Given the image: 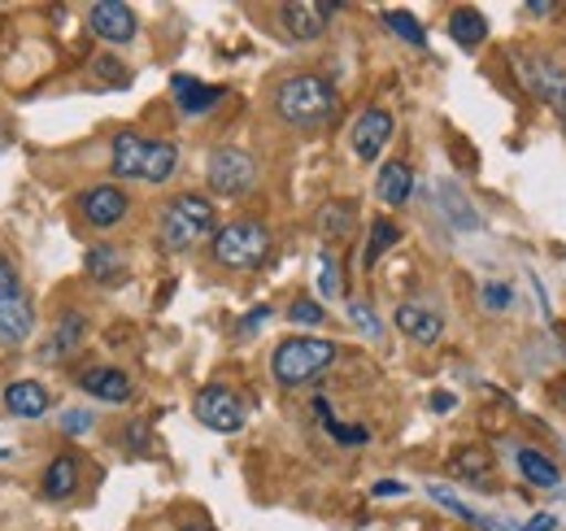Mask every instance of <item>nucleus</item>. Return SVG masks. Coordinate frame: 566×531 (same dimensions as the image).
<instances>
[{
    "label": "nucleus",
    "instance_id": "obj_1",
    "mask_svg": "<svg viewBox=\"0 0 566 531\" xmlns=\"http://www.w3.org/2000/svg\"><path fill=\"white\" fill-rule=\"evenodd\" d=\"M275 110L287 127H323L336 114V87L323 74H292L275 87Z\"/></svg>",
    "mask_w": 566,
    "mask_h": 531
},
{
    "label": "nucleus",
    "instance_id": "obj_2",
    "mask_svg": "<svg viewBox=\"0 0 566 531\" xmlns=\"http://www.w3.org/2000/svg\"><path fill=\"white\" fill-rule=\"evenodd\" d=\"M336 344L332 340H318V335H292V340H283L280 348H275V357H271V371H275V379H280L283 388H301V384H310V379H318L332 362H336Z\"/></svg>",
    "mask_w": 566,
    "mask_h": 531
},
{
    "label": "nucleus",
    "instance_id": "obj_3",
    "mask_svg": "<svg viewBox=\"0 0 566 531\" xmlns=\"http://www.w3.org/2000/svg\"><path fill=\"white\" fill-rule=\"evenodd\" d=\"M271 253V231L258 218H235L222 231H213V262L227 270H253Z\"/></svg>",
    "mask_w": 566,
    "mask_h": 531
},
{
    "label": "nucleus",
    "instance_id": "obj_4",
    "mask_svg": "<svg viewBox=\"0 0 566 531\" xmlns=\"http://www.w3.org/2000/svg\"><path fill=\"white\" fill-rule=\"evenodd\" d=\"M213 231V205L197 192H184L161 209V244L170 253H184L192 249L197 240H206Z\"/></svg>",
    "mask_w": 566,
    "mask_h": 531
},
{
    "label": "nucleus",
    "instance_id": "obj_5",
    "mask_svg": "<svg viewBox=\"0 0 566 531\" xmlns=\"http://www.w3.org/2000/svg\"><path fill=\"white\" fill-rule=\"evenodd\" d=\"M35 327V314H31V301L18 283V270L0 258V344H27Z\"/></svg>",
    "mask_w": 566,
    "mask_h": 531
},
{
    "label": "nucleus",
    "instance_id": "obj_6",
    "mask_svg": "<svg viewBox=\"0 0 566 531\" xmlns=\"http://www.w3.org/2000/svg\"><path fill=\"white\" fill-rule=\"evenodd\" d=\"M206 175H210V188L218 197H244L258 184V166L240 148H213Z\"/></svg>",
    "mask_w": 566,
    "mask_h": 531
},
{
    "label": "nucleus",
    "instance_id": "obj_7",
    "mask_svg": "<svg viewBox=\"0 0 566 531\" xmlns=\"http://www.w3.org/2000/svg\"><path fill=\"white\" fill-rule=\"evenodd\" d=\"M518 74L527 83V92H536L545 105H554V114L566 118V70L554 58H541V53H523L518 58Z\"/></svg>",
    "mask_w": 566,
    "mask_h": 531
},
{
    "label": "nucleus",
    "instance_id": "obj_8",
    "mask_svg": "<svg viewBox=\"0 0 566 531\" xmlns=\"http://www.w3.org/2000/svg\"><path fill=\"white\" fill-rule=\"evenodd\" d=\"M192 409H197V418H201L210 431H240V427H244V400L235 397L227 384L201 388L197 400H192Z\"/></svg>",
    "mask_w": 566,
    "mask_h": 531
},
{
    "label": "nucleus",
    "instance_id": "obj_9",
    "mask_svg": "<svg viewBox=\"0 0 566 531\" xmlns=\"http://www.w3.org/2000/svg\"><path fill=\"white\" fill-rule=\"evenodd\" d=\"M332 13H336V4H323V0H292V4L280 9V22L292 40H318V35L332 27Z\"/></svg>",
    "mask_w": 566,
    "mask_h": 531
},
{
    "label": "nucleus",
    "instance_id": "obj_10",
    "mask_svg": "<svg viewBox=\"0 0 566 531\" xmlns=\"http://www.w3.org/2000/svg\"><path fill=\"white\" fill-rule=\"evenodd\" d=\"M87 27L109 44H127V40H136V9L123 0H96L87 9Z\"/></svg>",
    "mask_w": 566,
    "mask_h": 531
},
{
    "label": "nucleus",
    "instance_id": "obj_11",
    "mask_svg": "<svg viewBox=\"0 0 566 531\" xmlns=\"http://www.w3.org/2000/svg\"><path fill=\"white\" fill-rule=\"evenodd\" d=\"M392 139V114L388 110H379V105H370V110H361L354 123V153L361 162H379V153H384V144Z\"/></svg>",
    "mask_w": 566,
    "mask_h": 531
},
{
    "label": "nucleus",
    "instance_id": "obj_12",
    "mask_svg": "<svg viewBox=\"0 0 566 531\" xmlns=\"http://www.w3.org/2000/svg\"><path fill=\"white\" fill-rule=\"evenodd\" d=\"M78 205H83V218H87L92 227H114V222L127 214V192L114 188V184H96V188L83 192Z\"/></svg>",
    "mask_w": 566,
    "mask_h": 531
},
{
    "label": "nucleus",
    "instance_id": "obj_13",
    "mask_svg": "<svg viewBox=\"0 0 566 531\" xmlns=\"http://www.w3.org/2000/svg\"><path fill=\"white\" fill-rule=\"evenodd\" d=\"M78 388L101 400L132 397V379H127V371H118V366H92V371H83V375H78Z\"/></svg>",
    "mask_w": 566,
    "mask_h": 531
},
{
    "label": "nucleus",
    "instance_id": "obj_14",
    "mask_svg": "<svg viewBox=\"0 0 566 531\" xmlns=\"http://www.w3.org/2000/svg\"><path fill=\"white\" fill-rule=\"evenodd\" d=\"M170 92H175V105H179L184 114H206V110L218 105V96H222V87L201 83V79H188V74H175V79H170Z\"/></svg>",
    "mask_w": 566,
    "mask_h": 531
},
{
    "label": "nucleus",
    "instance_id": "obj_15",
    "mask_svg": "<svg viewBox=\"0 0 566 531\" xmlns=\"http://www.w3.org/2000/svg\"><path fill=\"white\" fill-rule=\"evenodd\" d=\"M4 405H9L13 418H44L53 400H49V393H44V384H35V379H18V384L4 388Z\"/></svg>",
    "mask_w": 566,
    "mask_h": 531
},
{
    "label": "nucleus",
    "instance_id": "obj_16",
    "mask_svg": "<svg viewBox=\"0 0 566 531\" xmlns=\"http://www.w3.org/2000/svg\"><path fill=\"white\" fill-rule=\"evenodd\" d=\"M410 188H415V175H410V166L406 162H384L379 166V179H375V197L384 200V205H406L410 200Z\"/></svg>",
    "mask_w": 566,
    "mask_h": 531
},
{
    "label": "nucleus",
    "instance_id": "obj_17",
    "mask_svg": "<svg viewBox=\"0 0 566 531\" xmlns=\"http://www.w3.org/2000/svg\"><path fill=\"white\" fill-rule=\"evenodd\" d=\"M144 148H148V139H140L136 132H118L114 135V144H109V153H114V175L118 179H140L144 170Z\"/></svg>",
    "mask_w": 566,
    "mask_h": 531
},
{
    "label": "nucleus",
    "instance_id": "obj_18",
    "mask_svg": "<svg viewBox=\"0 0 566 531\" xmlns=\"http://www.w3.org/2000/svg\"><path fill=\"white\" fill-rule=\"evenodd\" d=\"M397 327H401V335H410L419 344H436L444 335V319L423 310V305H401L397 310Z\"/></svg>",
    "mask_w": 566,
    "mask_h": 531
},
{
    "label": "nucleus",
    "instance_id": "obj_19",
    "mask_svg": "<svg viewBox=\"0 0 566 531\" xmlns=\"http://www.w3.org/2000/svg\"><path fill=\"white\" fill-rule=\"evenodd\" d=\"M175 170H179V148H175L170 139H148V148H144V170H140L144 184H166Z\"/></svg>",
    "mask_w": 566,
    "mask_h": 531
},
{
    "label": "nucleus",
    "instance_id": "obj_20",
    "mask_svg": "<svg viewBox=\"0 0 566 531\" xmlns=\"http://www.w3.org/2000/svg\"><path fill=\"white\" fill-rule=\"evenodd\" d=\"M514 466H518V475H523L532 488H558V479H563V470L549 462L545 454H536V449H518V454H514Z\"/></svg>",
    "mask_w": 566,
    "mask_h": 531
},
{
    "label": "nucleus",
    "instance_id": "obj_21",
    "mask_svg": "<svg viewBox=\"0 0 566 531\" xmlns=\"http://www.w3.org/2000/svg\"><path fill=\"white\" fill-rule=\"evenodd\" d=\"M449 35H453L462 49H475V44L489 40V22H484L480 9H453V13H449Z\"/></svg>",
    "mask_w": 566,
    "mask_h": 531
},
{
    "label": "nucleus",
    "instance_id": "obj_22",
    "mask_svg": "<svg viewBox=\"0 0 566 531\" xmlns=\"http://www.w3.org/2000/svg\"><path fill=\"white\" fill-rule=\"evenodd\" d=\"M74 488H78V458H71V454L53 458L49 470H44V492H49L53 501H66Z\"/></svg>",
    "mask_w": 566,
    "mask_h": 531
},
{
    "label": "nucleus",
    "instance_id": "obj_23",
    "mask_svg": "<svg viewBox=\"0 0 566 531\" xmlns=\"http://www.w3.org/2000/svg\"><path fill=\"white\" fill-rule=\"evenodd\" d=\"M449 470H453L458 479H480V475L493 470V454H489L484 445H467V449H458V454L449 458Z\"/></svg>",
    "mask_w": 566,
    "mask_h": 531
},
{
    "label": "nucleus",
    "instance_id": "obj_24",
    "mask_svg": "<svg viewBox=\"0 0 566 531\" xmlns=\"http://www.w3.org/2000/svg\"><path fill=\"white\" fill-rule=\"evenodd\" d=\"M83 335H87V323H83L78 314H66V319L57 323V332H53V340H49L44 357H66V353H74V348L83 344Z\"/></svg>",
    "mask_w": 566,
    "mask_h": 531
},
{
    "label": "nucleus",
    "instance_id": "obj_25",
    "mask_svg": "<svg viewBox=\"0 0 566 531\" xmlns=\"http://www.w3.org/2000/svg\"><path fill=\"white\" fill-rule=\"evenodd\" d=\"M397 240H401V227H397V222H388V218H379V222L370 227V244H366V258H361V262L375 266L388 249H392V244H397Z\"/></svg>",
    "mask_w": 566,
    "mask_h": 531
},
{
    "label": "nucleus",
    "instance_id": "obj_26",
    "mask_svg": "<svg viewBox=\"0 0 566 531\" xmlns=\"http://www.w3.org/2000/svg\"><path fill=\"white\" fill-rule=\"evenodd\" d=\"M384 22H388V31H392V35H401L406 44H415V49H423L427 44V31L419 27V18H415V13H406V9H388V13H384Z\"/></svg>",
    "mask_w": 566,
    "mask_h": 531
},
{
    "label": "nucleus",
    "instance_id": "obj_27",
    "mask_svg": "<svg viewBox=\"0 0 566 531\" xmlns=\"http://www.w3.org/2000/svg\"><path fill=\"white\" fill-rule=\"evenodd\" d=\"M87 270H92V279H101V283H114L118 274H123V253L118 249H92L87 253Z\"/></svg>",
    "mask_w": 566,
    "mask_h": 531
},
{
    "label": "nucleus",
    "instance_id": "obj_28",
    "mask_svg": "<svg viewBox=\"0 0 566 531\" xmlns=\"http://www.w3.org/2000/svg\"><path fill=\"white\" fill-rule=\"evenodd\" d=\"M349 222H354V209H349V205H327V209H323V231H327V236H345Z\"/></svg>",
    "mask_w": 566,
    "mask_h": 531
},
{
    "label": "nucleus",
    "instance_id": "obj_29",
    "mask_svg": "<svg viewBox=\"0 0 566 531\" xmlns=\"http://www.w3.org/2000/svg\"><path fill=\"white\" fill-rule=\"evenodd\" d=\"M287 319L301 323V327H318V323H323V305H318V301H292Z\"/></svg>",
    "mask_w": 566,
    "mask_h": 531
},
{
    "label": "nucleus",
    "instance_id": "obj_30",
    "mask_svg": "<svg viewBox=\"0 0 566 531\" xmlns=\"http://www.w3.org/2000/svg\"><path fill=\"white\" fill-rule=\"evenodd\" d=\"M323 270H318V288H323V296H340V266L332 253H323Z\"/></svg>",
    "mask_w": 566,
    "mask_h": 531
},
{
    "label": "nucleus",
    "instance_id": "obj_31",
    "mask_svg": "<svg viewBox=\"0 0 566 531\" xmlns=\"http://www.w3.org/2000/svg\"><path fill=\"white\" fill-rule=\"evenodd\" d=\"M349 319H354V323H357V327H361L366 335H379V332H384V323L375 319V310H370L366 301H349Z\"/></svg>",
    "mask_w": 566,
    "mask_h": 531
},
{
    "label": "nucleus",
    "instance_id": "obj_32",
    "mask_svg": "<svg viewBox=\"0 0 566 531\" xmlns=\"http://www.w3.org/2000/svg\"><path fill=\"white\" fill-rule=\"evenodd\" d=\"M327 431H332L340 445H349V449H357V445H366V440H370V431H366V427H345V423H336V418H327Z\"/></svg>",
    "mask_w": 566,
    "mask_h": 531
},
{
    "label": "nucleus",
    "instance_id": "obj_33",
    "mask_svg": "<svg viewBox=\"0 0 566 531\" xmlns=\"http://www.w3.org/2000/svg\"><path fill=\"white\" fill-rule=\"evenodd\" d=\"M480 296H484V305H489V310L501 314V310L510 305V296H514V292H510L505 283H484V292H480Z\"/></svg>",
    "mask_w": 566,
    "mask_h": 531
},
{
    "label": "nucleus",
    "instance_id": "obj_34",
    "mask_svg": "<svg viewBox=\"0 0 566 531\" xmlns=\"http://www.w3.org/2000/svg\"><path fill=\"white\" fill-rule=\"evenodd\" d=\"M266 319H271V305H258V310H253V314H249V319L240 323V335H249V332H253V327H262Z\"/></svg>",
    "mask_w": 566,
    "mask_h": 531
},
{
    "label": "nucleus",
    "instance_id": "obj_35",
    "mask_svg": "<svg viewBox=\"0 0 566 531\" xmlns=\"http://www.w3.org/2000/svg\"><path fill=\"white\" fill-rule=\"evenodd\" d=\"M62 423H66V431H87L92 427V414H66Z\"/></svg>",
    "mask_w": 566,
    "mask_h": 531
},
{
    "label": "nucleus",
    "instance_id": "obj_36",
    "mask_svg": "<svg viewBox=\"0 0 566 531\" xmlns=\"http://www.w3.org/2000/svg\"><path fill=\"white\" fill-rule=\"evenodd\" d=\"M518 531H558V523H554V514H536L527 528H518Z\"/></svg>",
    "mask_w": 566,
    "mask_h": 531
},
{
    "label": "nucleus",
    "instance_id": "obj_37",
    "mask_svg": "<svg viewBox=\"0 0 566 531\" xmlns=\"http://www.w3.org/2000/svg\"><path fill=\"white\" fill-rule=\"evenodd\" d=\"M453 405H458V397H453V393H436V397H431V409H436V414H449Z\"/></svg>",
    "mask_w": 566,
    "mask_h": 531
},
{
    "label": "nucleus",
    "instance_id": "obj_38",
    "mask_svg": "<svg viewBox=\"0 0 566 531\" xmlns=\"http://www.w3.org/2000/svg\"><path fill=\"white\" fill-rule=\"evenodd\" d=\"M397 492H406V483H392V479L375 483V497H397Z\"/></svg>",
    "mask_w": 566,
    "mask_h": 531
},
{
    "label": "nucleus",
    "instance_id": "obj_39",
    "mask_svg": "<svg viewBox=\"0 0 566 531\" xmlns=\"http://www.w3.org/2000/svg\"><path fill=\"white\" fill-rule=\"evenodd\" d=\"M554 400H558V405L566 409V379H563V384H554Z\"/></svg>",
    "mask_w": 566,
    "mask_h": 531
},
{
    "label": "nucleus",
    "instance_id": "obj_40",
    "mask_svg": "<svg viewBox=\"0 0 566 531\" xmlns=\"http://www.w3.org/2000/svg\"><path fill=\"white\" fill-rule=\"evenodd\" d=\"M179 531H210V528H206V523H184Z\"/></svg>",
    "mask_w": 566,
    "mask_h": 531
},
{
    "label": "nucleus",
    "instance_id": "obj_41",
    "mask_svg": "<svg viewBox=\"0 0 566 531\" xmlns=\"http://www.w3.org/2000/svg\"><path fill=\"white\" fill-rule=\"evenodd\" d=\"M4 144H9V135H4V132H0V148H4Z\"/></svg>",
    "mask_w": 566,
    "mask_h": 531
}]
</instances>
